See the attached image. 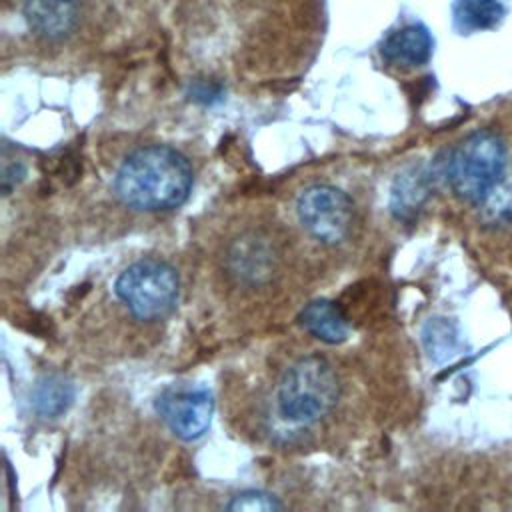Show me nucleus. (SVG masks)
I'll list each match as a JSON object with an SVG mask.
<instances>
[{"label":"nucleus","instance_id":"nucleus-1","mask_svg":"<svg viewBox=\"0 0 512 512\" xmlns=\"http://www.w3.org/2000/svg\"><path fill=\"white\" fill-rule=\"evenodd\" d=\"M192 180V166L184 154L152 144L124 158L114 178V190L124 204L136 210H170L188 198Z\"/></svg>","mask_w":512,"mask_h":512},{"label":"nucleus","instance_id":"nucleus-2","mask_svg":"<svg viewBox=\"0 0 512 512\" xmlns=\"http://www.w3.org/2000/svg\"><path fill=\"white\" fill-rule=\"evenodd\" d=\"M506 162L504 140L490 130H478L448 154L444 174L460 200L484 204L504 180Z\"/></svg>","mask_w":512,"mask_h":512},{"label":"nucleus","instance_id":"nucleus-3","mask_svg":"<svg viewBox=\"0 0 512 512\" xmlns=\"http://www.w3.org/2000/svg\"><path fill=\"white\" fill-rule=\"evenodd\" d=\"M340 398V384L334 368L322 356L296 360L278 386V410L284 420L312 424L324 418Z\"/></svg>","mask_w":512,"mask_h":512},{"label":"nucleus","instance_id":"nucleus-4","mask_svg":"<svg viewBox=\"0 0 512 512\" xmlns=\"http://www.w3.org/2000/svg\"><path fill=\"white\" fill-rule=\"evenodd\" d=\"M116 296L138 320H160L172 312L180 282L176 270L162 260H140L130 264L114 284Z\"/></svg>","mask_w":512,"mask_h":512},{"label":"nucleus","instance_id":"nucleus-5","mask_svg":"<svg viewBox=\"0 0 512 512\" xmlns=\"http://www.w3.org/2000/svg\"><path fill=\"white\" fill-rule=\"evenodd\" d=\"M296 212L304 230L322 244H340L354 222L352 198L330 184L306 188L298 196Z\"/></svg>","mask_w":512,"mask_h":512},{"label":"nucleus","instance_id":"nucleus-6","mask_svg":"<svg viewBox=\"0 0 512 512\" xmlns=\"http://www.w3.org/2000/svg\"><path fill=\"white\" fill-rule=\"evenodd\" d=\"M214 400L204 388H168L156 398V412L182 440L200 438L212 420Z\"/></svg>","mask_w":512,"mask_h":512},{"label":"nucleus","instance_id":"nucleus-7","mask_svg":"<svg viewBox=\"0 0 512 512\" xmlns=\"http://www.w3.org/2000/svg\"><path fill=\"white\" fill-rule=\"evenodd\" d=\"M432 46L434 42L426 26L406 24L384 38L380 54L392 66L416 68L430 60Z\"/></svg>","mask_w":512,"mask_h":512},{"label":"nucleus","instance_id":"nucleus-8","mask_svg":"<svg viewBox=\"0 0 512 512\" xmlns=\"http://www.w3.org/2000/svg\"><path fill=\"white\" fill-rule=\"evenodd\" d=\"M24 16L32 32L48 40L66 36L76 24L72 0H26Z\"/></svg>","mask_w":512,"mask_h":512},{"label":"nucleus","instance_id":"nucleus-9","mask_svg":"<svg viewBox=\"0 0 512 512\" xmlns=\"http://www.w3.org/2000/svg\"><path fill=\"white\" fill-rule=\"evenodd\" d=\"M300 324L308 334L328 344L344 342L350 330L346 314L332 300H314L306 304L300 312Z\"/></svg>","mask_w":512,"mask_h":512},{"label":"nucleus","instance_id":"nucleus-10","mask_svg":"<svg viewBox=\"0 0 512 512\" xmlns=\"http://www.w3.org/2000/svg\"><path fill=\"white\" fill-rule=\"evenodd\" d=\"M428 190H430V176L424 168H410L398 174L390 192L392 214L398 220L412 218L428 198Z\"/></svg>","mask_w":512,"mask_h":512},{"label":"nucleus","instance_id":"nucleus-11","mask_svg":"<svg viewBox=\"0 0 512 512\" xmlns=\"http://www.w3.org/2000/svg\"><path fill=\"white\" fill-rule=\"evenodd\" d=\"M506 10L498 0H456L452 6L454 28L462 34L496 28Z\"/></svg>","mask_w":512,"mask_h":512},{"label":"nucleus","instance_id":"nucleus-12","mask_svg":"<svg viewBox=\"0 0 512 512\" xmlns=\"http://www.w3.org/2000/svg\"><path fill=\"white\" fill-rule=\"evenodd\" d=\"M74 400V386L62 376H44L32 392V404L40 416L58 418Z\"/></svg>","mask_w":512,"mask_h":512},{"label":"nucleus","instance_id":"nucleus-13","mask_svg":"<svg viewBox=\"0 0 512 512\" xmlns=\"http://www.w3.org/2000/svg\"><path fill=\"white\" fill-rule=\"evenodd\" d=\"M228 510H236V512H272V510H280L282 504L278 502L276 496L262 492V490H248L242 494H236L230 504L226 506Z\"/></svg>","mask_w":512,"mask_h":512},{"label":"nucleus","instance_id":"nucleus-14","mask_svg":"<svg viewBox=\"0 0 512 512\" xmlns=\"http://www.w3.org/2000/svg\"><path fill=\"white\" fill-rule=\"evenodd\" d=\"M24 176V166L22 164H12V166H4V172H2V190L4 194H10V190L22 180Z\"/></svg>","mask_w":512,"mask_h":512},{"label":"nucleus","instance_id":"nucleus-15","mask_svg":"<svg viewBox=\"0 0 512 512\" xmlns=\"http://www.w3.org/2000/svg\"><path fill=\"white\" fill-rule=\"evenodd\" d=\"M72 2H74V0H72Z\"/></svg>","mask_w":512,"mask_h":512}]
</instances>
